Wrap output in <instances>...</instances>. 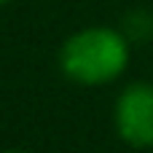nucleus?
Returning a JSON list of instances; mask_svg holds the SVG:
<instances>
[{
    "instance_id": "obj_1",
    "label": "nucleus",
    "mask_w": 153,
    "mask_h": 153,
    "mask_svg": "<svg viewBox=\"0 0 153 153\" xmlns=\"http://www.w3.org/2000/svg\"><path fill=\"white\" fill-rule=\"evenodd\" d=\"M132 56V43L121 30L86 27L73 32L59 51L62 73L81 86H102L124 75Z\"/></svg>"
},
{
    "instance_id": "obj_2",
    "label": "nucleus",
    "mask_w": 153,
    "mask_h": 153,
    "mask_svg": "<svg viewBox=\"0 0 153 153\" xmlns=\"http://www.w3.org/2000/svg\"><path fill=\"white\" fill-rule=\"evenodd\" d=\"M118 137L132 148H153V83L134 81L121 89L113 108Z\"/></svg>"
},
{
    "instance_id": "obj_3",
    "label": "nucleus",
    "mask_w": 153,
    "mask_h": 153,
    "mask_svg": "<svg viewBox=\"0 0 153 153\" xmlns=\"http://www.w3.org/2000/svg\"><path fill=\"white\" fill-rule=\"evenodd\" d=\"M121 32L126 35L129 43H145L153 38V13L145 8H134L124 16V27Z\"/></svg>"
},
{
    "instance_id": "obj_4",
    "label": "nucleus",
    "mask_w": 153,
    "mask_h": 153,
    "mask_svg": "<svg viewBox=\"0 0 153 153\" xmlns=\"http://www.w3.org/2000/svg\"><path fill=\"white\" fill-rule=\"evenodd\" d=\"M3 153H22V151H3Z\"/></svg>"
},
{
    "instance_id": "obj_5",
    "label": "nucleus",
    "mask_w": 153,
    "mask_h": 153,
    "mask_svg": "<svg viewBox=\"0 0 153 153\" xmlns=\"http://www.w3.org/2000/svg\"><path fill=\"white\" fill-rule=\"evenodd\" d=\"M5 3H11V0H0V5H5Z\"/></svg>"
}]
</instances>
